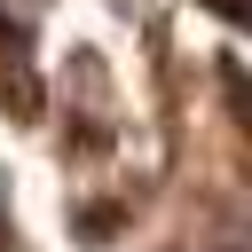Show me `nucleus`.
<instances>
[{
	"label": "nucleus",
	"instance_id": "obj_1",
	"mask_svg": "<svg viewBox=\"0 0 252 252\" xmlns=\"http://www.w3.org/2000/svg\"><path fill=\"white\" fill-rule=\"evenodd\" d=\"M213 8H228L236 24H252V0H213Z\"/></svg>",
	"mask_w": 252,
	"mask_h": 252
}]
</instances>
